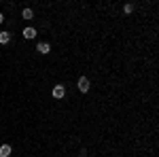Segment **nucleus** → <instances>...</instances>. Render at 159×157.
Here are the masks:
<instances>
[{"instance_id": "obj_7", "label": "nucleus", "mask_w": 159, "mask_h": 157, "mask_svg": "<svg viewBox=\"0 0 159 157\" xmlns=\"http://www.w3.org/2000/svg\"><path fill=\"white\" fill-rule=\"evenodd\" d=\"M21 17H24V19H32V17H34V11H32V9H24V11H21Z\"/></svg>"}, {"instance_id": "obj_3", "label": "nucleus", "mask_w": 159, "mask_h": 157, "mask_svg": "<svg viewBox=\"0 0 159 157\" xmlns=\"http://www.w3.org/2000/svg\"><path fill=\"white\" fill-rule=\"evenodd\" d=\"M38 53H43V55H47V53H49L51 51V47H49V43H38Z\"/></svg>"}, {"instance_id": "obj_9", "label": "nucleus", "mask_w": 159, "mask_h": 157, "mask_svg": "<svg viewBox=\"0 0 159 157\" xmlns=\"http://www.w3.org/2000/svg\"><path fill=\"white\" fill-rule=\"evenodd\" d=\"M2 21H4V15H2V13H0V24H2Z\"/></svg>"}, {"instance_id": "obj_4", "label": "nucleus", "mask_w": 159, "mask_h": 157, "mask_svg": "<svg viewBox=\"0 0 159 157\" xmlns=\"http://www.w3.org/2000/svg\"><path fill=\"white\" fill-rule=\"evenodd\" d=\"M11 155V145H2L0 146V157H9Z\"/></svg>"}, {"instance_id": "obj_8", "label": "nucleus", "mask_w": 159, "mask_h": 157, "mask_svg": "<svg viewBox=\"0 0 159 157\" xmlns=\"http://www.w3.org/2000/svg\"><path fill=\"white\" fill-rule=\"evenodd\" d=\"M123 11H125L127 15H129V13L134 11V4H125V7H123Z\"/></svg>"}, {"instance_id": "obj_1", "label": "nucleus", "mask_w": 159, "mask_h": 157, "mask_svg": "<svg viewBox=\"0 0 159 157\" xmlns=\"http://www.w3.org/2000/svg\"><path fill=\"white\" fill-rule=\"evenodd\" d=\"M64 96H66L64 85H55V87H53V98H57V100H60V98H64Z\"/></svg>"}, {"instance_id": "obj_6", "label": "nucleus", "mask_w": 159, "mask_h": 157, "mask_svg": "<svg viewBox=\"0 0 159 157\" xmlns=\"http://www.w3.org/2000/svg\"><path fill=\"white\" fill-rule=\"evenodd\" d=\"M24 36L25 38H34V36H36V30H34V28H25V30H24Z\"/></svg>"}, {"instance_id": "obj_5", "label": "nucleus", "mask_w": 159, "mask_h": 157, "mask_svg": "<svg viewBox=\"0 0 159 157\" xmlns=\"http://www.w3.org/2000/svg\"><path fill=\"white\" fill-rule=\"evenodd\" d=\"M0 43H2V45L11 43V32H0Z\"/></svg>"}, {"instance_id": "obj_2", "label": "nucleus", "mask_w": 159, "mask_h": 157, "mask_svg": "<svg viewBox=\"0 0 159 157\" xmlns=\"http://www.w3.org/2000/svg\"><path fill=\"white\" fill-rule=\"evenodd\" d=\"M79 91H83V94L89 91V81H87L85 76H81V79H79Z\"/></svg>"}]
</instances>
